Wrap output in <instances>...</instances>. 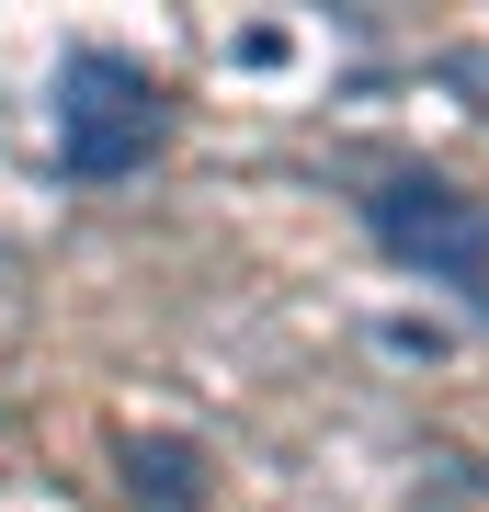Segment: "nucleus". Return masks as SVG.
<instances>
[{
    "instance_id": "1",
    "label": "nucleus",
    "mask_w": 489,
    "mask_h": 512,
    "mask_svg": "<svg viewBox=\"0 0 489 512\" xmlns=\"http://www.w3.org/2000/svg\"><path fill=\"white\" fill-rule=\"evenodd\" d=\"M148 137H160V80L126 69V57H80L69 103H57V160L80 183H114V171L148 160Z\"/></svg>"
},
{
    "instance_id": "2",
    "label": "nucleus",
    "mask_w": 489,
    "mask_h": 512,
    "mask_svg": "<svg viewBox=\"0 0 489 512\" xmlns=\"http://www.w3.org/2000/svg\"><path fill=\"white\" fill-rule=\"evenodd\" d=\"M376 239L399 262H421V274H444V285H467L478 308H489V217L455 183H387L376 194Z\"/></svg>"
}]
</instances>
